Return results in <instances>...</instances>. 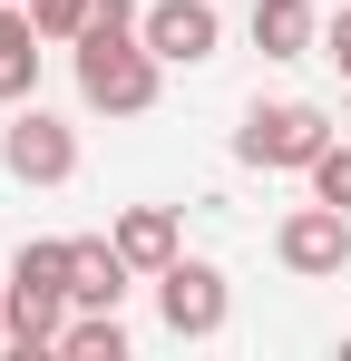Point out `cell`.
I'll return each instance as SVG.
<instances>
[{
    "instance_id": "cell-1",
    "label": "cell",
    "mask_w": 351,
    "mask_h": 361,
    "mask_svg": "<svg viewBox=\"0 0 351 361\" xmlns=\"http://www.w3.org/2000/svg\"><path fill=\"white\" fill-rule=\"evenodd\" d=\"M68 68H78V98L98 118H147L156 88H166V59L137 30H108V20H88V39H68Z\"/></svg>"
},
{
    "instance_id": "cell-17",
    "label": "cell",
    "mask_w": 351,
    "mask_h": 361,
    "mask_svg": "<svg viewBox=\"0 0 351 361\" xmlns=\"http://www.w3.org/2000/svg\"><path fill=\"white\" fill-rule=\"evenodd\" d=\"M98 20H108V30H137V20H147V0H98ZM78 39H88V30H78Z\"/></svg>"
},
{
    "instance_id": "cell-6",
    "label": "cell",
    "mask_w": 351,
    "mask_h": 361,
    "mask_svg": "<svg viewBox=\"0 0 351 361\" xmlns=\"http://www.w3.org/2000/svg\"><path fill=\"white\" fill-rule=\"evenodd\" d=\"M137 39H147L166 68H205L215 49H225V10H215V0H147Z\"/></svg>"
},
{
    "instance_id": "cell-3",
    "label": "cell",
    "mask_w": 351,
    "mask_h": 361,
    "mask_svg": "<svg viewBox=\"0 0 351 361\" xmlns=\"http://www.w3.org/2000/svg\"><path fill=\"white\" fill-rule=\"evenodd\" d=\"M156 322H166L176 342H215V332L234 322V283H225V264L176 254L166 274H156Z\"/></svg>"
},
{
    "instance_id": "cell-7",
    "label": "cell",
    "mask_w": 351,
    "mask_h": 361,
    "mask_svg": "<svg viewBox=\"0 0 351 361\" xmlns=\"http://www.w3.org/2000/svg\"><path fill=\"white\" fill-rule=\"evenodd\" d=\"M137 283V264L117 254V235H68V302L78 312H117Z\"/></svg>"
},
{
    "instance_id": "cell-13",
    "label": "cell",
    "mask_w": 351,
    "mask_h": 361,
    "mask_svg": "<svg viewBox=\"0 0 351 361\" xmlns=\"http://www.w3.org/2000/svg\"><path fill=\"white\" fill-rule=\"evenodd\" d=\"M10 283H49V293H68V235L20 244V254H10ZM68 312H78V302H68Z\"/></svg>"
},
{
    "instance_id": "cell-5",
    "label": "cell",
    "mask_w": 351,
    "mask_h": 361,
    "mask_svg": "<svg viewBox=\"0 0 351 361\" xmlns=\"http://www.w3.org/2000/svg\"><path fill=\"white\" fill-rule=\"evenodd\" d=\"M273 254H283L292 283H332V274H351V215L342 205H292L283 225H273Z\"/></svg>"
},
{
    "instance_id": "cell-4",
    "label": "cell",
    "mask_w": 351,
    "mask_h": 361,
    "mask_svg": "<svg viewBox=\"0 0 351 361\" xmlns=\"http://www.w3.org/2000/svg\"><path fill=\"white\" fill-rule=\"evenodd\" d=\"M0 176H20V185H68V176H78V127L49 118L39 98H20L10 127H0Z\"/></svg>"
},
{
    "instance_id": "cell-15",
    "label": "cell",
    "mask_w": 351,
    "mask_h": 361,
    "mask_svg": "<svg viewBox=\"0 0 351 361\" xmlns=\"http://www.w3.org/2000/svg\"><path fill=\"white\" fill-rule=\"evenodd\" d=\"M312 195H322V205H342V215H351V147H342V137H332V147L312 157Z\"/></svg>"
},
{
    "instance_id": "cell-10",
    "label": "cell",
    "mask_w": 351,
    "mask_h": 361,
    "mask_svg": "<svg viewBox=\"0 0 351 361\" xmlns=\"http://www.w3.org/2000/svg\"><path fill=\"white\" fill-rule=\"evenodd\" d=\"M39 59H49V39H39V20H30V0H20V10L0 0V108H20V98H39Z\"/></svg>"
},
{
    "instance_id": "cell-12",
    "label": "cell",
    "mask_w": 351,
    "mask_h": 361,
    "mask_svg": "<svg viewBox=\"0 0 351 361\" xmlns=\"http://www.w3.org/2000/svg\"><path fill=\"white\" fill-rule=\"evenodd\" d=\"M58 352L68 361H127V322H117V312H78V322L58 332Z\"/></svg>"
},
{
    "instance_id": "cell-16",
    "label": "cell",
    "mask_w": 351,
    "mask_h": 361,
    "mask_svg": "<svg viewBox=\"0 0 351 361\" xmlns=\"http://www.w3.org/2000/svg\"><path fill=\"white\" fill-rule=\"evenodd\" d=\"M322 59L342 68V88H351V10H332V20H322Z\"/></svg>"
},
{
    "instance_id": "cell-11",
    "label": "cell",
    "mask_w": 351,
    "mask_h": 361,
    "mask_svg": "<svg viewBox=\"0 0 351 361\" xmlns=\"http://www.w3.org/2000/svg\"><path fill=\"white\" fill-rule=\"evenodd\" d=\"M244 30H254L264 59H312V49H322V10H312V0H254Z\"/></svg>"
},
{
    "instance_id": "cell-9",
    "label": "cell",
    "mask_w": 351,
    "mask_h": 361,
    "mask_svg": "<svg viewBox=\"0 0 351 361\" xmlns=\"http://www.w3.org/2000/svg\"><path fill=\"white\" fill-rule=\"evenodd\" d=\"M108 235H117V254H127V264H137L147 283H156V274H166L176 254H185V225H176V205H127V215H117Z\"/></svg>"
},
{
    "instance_id": "cell-14",
    "label": "cell",
    "mask_w": 351,
    "mask_h": 361,
    "mask_svg": "<svg viewBox=\"0 0 351 361\" xmlns=\"http://www.w3.org/2000/svg\"><path fill=\"white\" fill-rule=\"evenodd\" d=\"M30 20H39V39H49V49H68V39L98 20V0H30Z\"/></svg>"
},
{
    "instance_id": "cell-2",
    "label": "cell",
    "mask_w": 351,
    "mask_h": 361,
    "mask_svg": "<svg viewBox=\"0 0 351 361\" xmlns=\"http://www.w3.org/2000/svg\"><path fill=\"white\" fill-rule=\"evenodd\" d=\"M332 147V118L312 98H254L244 127H234V157L264 166V176H312V157Z\"/></svg>"
},
{
    "instance_id": "cell-18",
    "label": "cell",
    "mask_w": 351,
    "mask_h": 361,
    "mask_svg": "<svg viewBox=\"0 0 351 361\" xmlns=\"http://www.w3.org/2000/svg\"><path fill=\"white\" fill-rule=\"evenodd\" d=\"M0 283H10V274H0Z\"/></svg>"
},
{
    "instance_id": "cell-8",
    "label": "cell",
    "mask_w": 351,
    "mask_h": 361,
    "mask_svg": "<svg viewBox=\"0 0 351 361\" xmlns=\"http://www.w3.org/2000/svg\"><path fill=\"white\" fill-rule=\"evenodd\" d=\"M58 332H68V293H49V283H0V342H10V352H58Z\"/></svg>"
}]
</instances>
